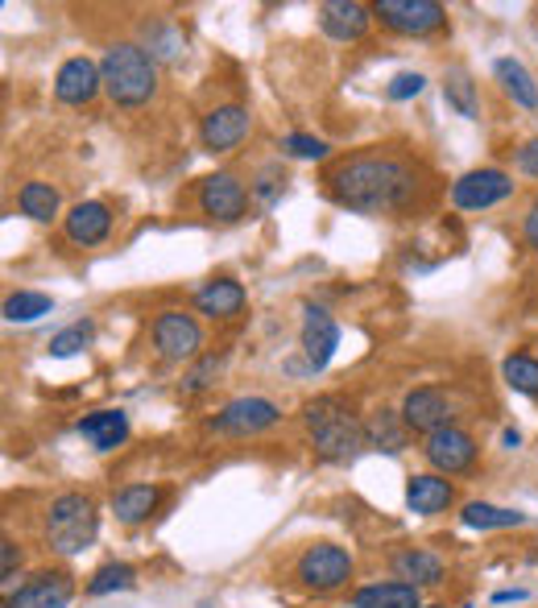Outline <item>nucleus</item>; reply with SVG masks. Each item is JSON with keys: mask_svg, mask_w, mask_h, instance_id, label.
<instances>
[{"mask_svg": "<svg viewBox=\"0 0 538 608\" xmlns=\"http://www.w3.org/2000/svg\"><path fill=\"white\" fill-rule=\"evenodd\" d=\"M518 600H526V592H522V588H505V592H493V605H518Z\"/></svg>", "mask_w": 538, "mask_h": 608, "instance_id": "79ce46f5", "label": "nucleus"}, {"mask_svg": "<svg viewBox=\"0 0 538 608\" xmlns=\"http://www.w3.org/2000/svg\"><path fill=\"white\" fill-rule=\"evenodd\" d=\"M75 596V580L67 571H38L17 592L4 596V608H67Z\"/></svg>", "mask_w": 538, "mask_h": 608, "instance_id": "f8f14e48", "label": "nucleus"}, {"mask_svg": "<svg viewBox=\"0 0 538 608\" xmlns=\"http://www.w3.org/2000/svg\"><path fill=\"white\" fill-rule=\"evenodd\" d=\"M150 335H154V348H158L162 360H195L203 348L200 323L182 311H162Z\"/></svg>", "mask_w": 538, "mask_h": 608, "instance_id": "9d476101", "label": "nucleus"}, {"mask_svg": "<svg viewBox=\"0 0 538 608\" xmlns=\"http://www.w3.org/2000/svg\"><path fill=\"white\" fill-rule=\"evenodd\" d=\"M80 434L96 452H117L129 439V414L124 410H92L80 418Z\"/></svg>", "mask_w": 538, "mask_h": 608, "instance_id": "aec40b11", "label": "nucleus"}, {"mask_svg": "<svg viewBox=\"0 0 538 608\" xmlns=\"http://www.w3.org/2000/svg\"><path fill=\"white\" fill-rule=\"evenodd\" d=\"M514 162H518V170L526 178H538V138L526 141L518 154H514Z\"/></svg>", "mask_w": 538, "mask_h": 608, "instance_id": "ea45409f", "label": "nucleus"}, {"mask_svg": "<svg viewBox=\"0 0 538 608\" xmlns=\"http://www.w3.org/2000/svg\"><path fill=\"white\" fill-rule=\"evenodd\" d=\"M394 571H398V580H406V584H415V588H435V584H443V559H439L435 550H402V555H394Z\"/></svg>", "mask_w": 538, "mask_h": 608, "instance_id": "4be33fe9", "label": "nucleus"}, {"mask_svg": "<svg viewBox=\"0 0 538 608\" xmlns=\"http://www.w3.org/2000/svg\"><path fill=\"white\" fill-rule=\"evenodd\" d=\"M195 311L207 314V319H237L244 311V286L232 282V277H216L195 290Z\"/></svg>", "mask_w": 538, "mask_h": 608, "instance_id": "6ab92c4d", "label": "nucleus"}, {"mask_svg": "<svg viewBox=\"0 0 538 608\" xmlns=\"http://www.w3.org/2000/svg\"><path fill=\"white\" fill-rule=\"evenodd\" d=\"M302 422L315 443V455L323 464H348L364 452V422L339 393H323L315 402L302 406Z\"/></svg>", "mask_w": 538, "mask_h": 608, "instance_id": "f03ea898", "label": "nucleus"}, {"mask_svg": "<svg viewBox=\"0 0 538 608\" xmlns=\"http://www.w3.org/2000/svg\"><path fill=\"white\" fill-rule=\"evenodd\" d=\"M138 588V571L129 568V563H108L92 575V584H87V596H108V592H129Z\"/></svg>", "mask_w": 538, "mask_h": 608, "instance_id": "473e14b6", "label": "nucleus"}, {"mask_svg": "<svg viewBox=\"0 0 538 608\" xmlns=\"http://www.w3.org/2000/svg\"><path fill=\"white\" fill-rule=\"evenodd\" d=\"M431 608H439V605H431Z\"/></svg>", "mask_w": 538, "mask_h": 608, "instance_id": "c03bdc74", "label": "nucleus"}, {"mask_svg": "<svg viewBox=\"0 0 538 608\" xmlns=\"http://www.w3.org/2000/svg\"><path fill=\"white\" fill-rule=\"evenodd\" d=\"M50 311H55V298L38 295V290H17V295L4 298V319L9 323H34V319Z\"/></svg>", "mask_w": 538, "mask_h": 608, "instance_id": "c756f323", "label": "nucleus"}, {"mask_svg": "<svg viewBox=\"0 0 538 608\" xmlns=\"http://www.w3.org/2000/svg\"><path fill=\"white\" fill-rule=\"evenodd\" d=\"M339 348V327L336 319L323 311V307H302V353H307V369L320 373L332 365V356Z\"/></svg>", "mask_w": 538, "mask_h": 608, "instance_id": "ddd939ff", "label": "nucleus"}, {"mask_svg": "<svg viewBox=\"0 0 538 608\" xmlns=\"http://www.w3.org/2000/svg\"><path fill=\"white\" fill-rule=\"evenodd\" d=\"M459 522L468 530H510V526H526V513L501 510V505H489V501H468Z\"/></svg>", "mask_w": 538, "mask_h": 608, "instance_id": "bb28decb", "label": "nucleus"}, {"mask_svg": "<svg viewBox=\"0 0 538 608\" xmlns=\"http://www.w3.org/2000/svg\"><path fill=\"white\" fill-rule=\"evenodd\" d=\"M17 568H21V547L13 543V538H4V543H0V580L13 584Z\"/></svg>", "mask_w": 538, "mask_h": 608, "instance_id": "58836bf2", "label": "nucleus"}, {"mask_svg": "<svg viewBox=\"0 0 538 608\" xmlns=\"http://www.w3.org/2000/svg\"><path fill=\"white\" fill-rule=\"evenodd\" d=\"M501 443H505V448H518L522 434H518V431H505V434H501Z\"/></svg>", "mask_w": 538, "mask_h": 608, "instance_id": "37998d69", "label": "nucleus"}, {"mask_svg": "<svg viewBox=\"0 0 538 608\" xmlns=\"http://www.w3.org/2000/svg\"><path fill=\"white\" fill-rule=\"evenodd\" d=\"M522 236H526V245L538 253V199L530 203V212H526V219H522Z\"/></svg>", "mask_w": 538, "mask_h": 608, "instance_id": "a19ab883", "label": "nucleus"}, {"mask_svg": "<svg viewBox=\"0 0 538 608\" xmlns=\"http://www.w3.org/2000/svg\"><path fill=\"white\" fill-rule=\"evenodd\" d=\"M282 182H286L282 166H265V170L258 175V182H253V191H249V195L258 199V207H265V212H270V207H274V203L282 199Z\"/></svg>", "mask_w": 538, "mask_h": 608, "instance_id": "f704fd0d", "label": "nucleus"}, {"mask_svg": "<svg viewBox=\"0 0 538 608\" xmlns=\"http://www.w3.org/2000/svg\"><path fill=\"white\" fill-rule=\"evenodd\" d=\"M219 365H224V356H203L200 365L191 369V373L182 377V393H200L212 385V377L219 373Z\"/></svg>", "mask_w": 538, "mask_h": 608, "instance_id": "e433bc0d", "label": "nucleus"}, {"mask_svg": "<svg viewBox=\"0 0 538 608\" xmlns=\"http://www.w3.org/2000/svg\"><path fill=\"white\" fill-rule=\"evenodd\" d=\"M402 422L419 434H431V431H439V427H452V402H447L443 390H435V385H419V390L406 393V402H402Z\"/></svg>", "mask_w": 538, "mask_h": 608, "instance_id": "2eb2a0df", "label": "nucleus"}, {"mask_svg": "<svg viewBox=\"0 0 538 608\" xmlns=\"http://www.w3.org/2000/svg\"><path fill=\"white\" fill-rule=\"evenodd\" d=\"M323 182H327V191H332V199H336L339 207L360 212V216H394V212H406L422 187L419 170L406 157L381 154V150L339 157L336 166L323 175Z\"/></svg>", "mask_w": 538, "mask_h": 608, "instance_id": "f257e3e1", "label": "nucleus"}, {"mask_svg": "<svg viewBox=\"0 0 538 608\" xmlns=\"http://www.w3.org/2000/svg\"><path fill=\"white\" fill-rule=\"evenodd\" d=\"M104 92L120 108H141L158 92V67L141 41H112L100 59Z\"/></svg>", "mask_w": 538, "mask_h": 608, "instance_id": "7ed1b4c3", "label": "nucleus"}, {"mask_svg": "<svg viewBox=\"0 0 538 608\" xmlns=\"http://www.w3.org/2000/svg\"><path fill=\"white\" fill-rule=\"evenodd\" d=\"M141 38H145V50H150L154 59H179L182 34L170 21H145V25H141Z\"/></svg>", "mask_w": 538, "mask_h": 608, "instance_id": "7c9ffc66", "label": "nucleus"}, {"mask_svg": "<svg viewBox=\"0 0 538 608\" xmlns=\"http://www.w3.org/2000/svg\"><path fill=\"white\" fill-rule=\"evenodd\" d=\"M422 455L443 476H459V472H468L477 464V439L468 431H459V427H439V431L422 439Z\"/></svg>", "mask_w": 538, "mask_h": 608, "instance_id": "6e6552de", "label": "nucleus"}, {"mask_svg": "<svg viewBox=\"0 0 538 608\" xmlns=\"http://www.w3.org/2000/svg\"><path fill=\"white\" fill-rule=\"evenodd\" d=\"M100 534V513H96V501L83 497V492H62L50 501L46 510V538L59 555H80L96 543Z\"/></svg>", "mask_w": 538, "mask_h": 608, "instance_id": "20e7f679", "label": "nucleus"}, {"mask_svg": "<svg viewBox=\"0 0 538 608\" xmlns=\"http://www.w3.org/2000/svg\"><path fill=\"white\" fill-rule=\"evenodd\" d=\"M369 21H373V9L360 4V0H327V4H320V29L332 41L364 38Z\"/></svg>", "mask_w": 538, "mask_h": 608, "instance_id": "f3484780", "label": "nucleus"}, {"mask_svg": "<svg viewBox=\"0 0 538 608\" xmlns=\"http://www.w3.org/2000/svg\"><path fill=\"white\" fill-rule=\"evenodd\" d=\"M443 99H447V108H456L464 120H477V83H473L468 71L452 67V71L443 75Z\"/></svg>", "mask_w": 538, "mask_h": 608, "instance_id": "cd10ccee", "label": "nucleus"}, {"mask_svg": "<svg viewBox=\"0 0 538 608\" xmlns=\"http://www.w3.org/2000/svg\"><path fill=\"white\" fill-rule=\"evenodd\" d=\"M422 87H427V75H419V71H402V75L390 79L385 96L390 99H415V96H422Z\"/></svg>", "mask_w": 538, "mask_h": 608, "instance_id": "4c0bfd02", "label": "nucleus"}, {"mask_svg": "<svg viewBox=\"0 0 538 608\" xmlns=\"http://www.w3.org/2000/svg\"><path fill=\"white\" fill-rule=\"evenodd\" d=\"M493 75H498L501 92L514 99L518 108H530V112H535V108H538V83H535V75L526 71V62H518V59H510V55H505V59L493 62Z\"/></svg>", "mask_w": 538, "mask_h": 608, "instance_id": "5701e85b", "label": "nucleus"}, {"mask_svg": "<svg viewBox=\"0 0 538 608\" xmlns=\"http://www.w3.org/2000/svg\"><path fill=\"white\" fill-rule=\"evenodd\" d=\"M452 485L443 480V476H435V472H422V476H415L410 485H406V505L419 513V517H435V513H443L447 505H452Z\"/></svg>", "mask_w": 538, "mask_h": 608, "instance_id": "412c9836", "label": "nucleus"}, {"mask_svg": "<svg viewBox=\"0 0 538 608\" xmlns=\"http://www.w3.org/2000/svg\"><path fill=\"white\" fill-rule=\"evenodd\" d=\"M373 17H381L385 29L406 34V38H422V34H435L439 25L447 21L443 4L435 0H378L373 4Z\"/></svg>", "mask_w": 538, "mask_h": 608, "instance_id": "0eeeda50", "label": "nucleus"}, {"mask_svg": "<svg viewBox=\"0 0 538 608\" xmlns=\"http://www.w3.org/2000/svg\"><path fill=\"white\" fill-rule=\"evenodd\" d=\"M67 240L71 245H100V240H108V233H112V212H108V203H100V199H87V203H75L71 212H67Z\"/></svg>", "mask_w": 538, "mask_h": 608, "instance_id": "a211bd4d", "label": "nucleus"}, {"mask_svg": "<svg viewBox=\"0 0 538 608\" xmlns=\"http://www.w3.org/2000/svg\"><path fill=\"white\" fill-rule=\"evenodd\" d=\"M278 418H282V410L270 397H237V402H228L216 418H207V431L228 434V439H249V434L270 431Z\"/></svg>", "mask_w": 538, "mask_h": 608, "instance_id": "39448f33", "label": "nucleus"}, {"mask_svg": "<svg viewBox=\"0 0 538 608\" xmlns=\"http://www.w3.org/2000/svg\"><path fill=\"white\" fill-rule=\"evenodd\" d=\"M406 422H402V414L394 410H381L378 418H369L364 422V448H373V452H385V455H398L406 448Z\"/></svg>", "mask_w": 538, "mask_h": 608, "instance_id": "a878e982", "label": "nucleus"}, {"mask_svg": "<svg viewBox=\"0 0 538 608\" xmlns=\"http://www.w3.org/2000/svg\"><path fill=\"white\" fill-rule=\"evenodd\" d=\"M352 608H422V596L415 584L406 580H390V584H369L352 596Z\"/></svg>", "mask_w": 538, "mask_h": 608, "instance_id": "b1692460", "label": "nucleus"}, {"mask_svg": "<svg viewBox=\"0 0 538 608\" xmlns=\"http://www.w3.org/2000/svg\"><path fill=\"white\" fill-rule=\"evenodd\" d=\"M104 87V75H100V62L92 59H67L59 67V75H55V96L67 104V108H83V104H92L96 92Z\"/></svg>", "mask_w": 538, "mask_h": 608, "instance_id": "dca6fc26", "label": "nucleus"}, {"mask_svg": "<svg viewBox=\"0 0 538 608\" xmlns=\"http://www.w3.org/2000/svg\"><path fill=\"white\" fill-rule=\"evenodd\" d=\"M464 608H468V605H464Z\"/></svg>", "mask_w": 538, "mask_h": 608, "instance_id": "a18cd8bd", "label": "nucleus"}, {"mask_svg": "<svg viewBox=\"0 0 538 608\" xmlns=\"http://www.w3.org/2000/svg\"><path fill=\"white\" fill-rule=\"evenodd\" d=\"M299 580L315 592H336L352 580V555L336 543H315L302 550L299 559Z\"/></svg>", "mask_w": 538, "mask_h": 608, "instance_id": "423d86ee", "label": "nucleus"}, {"mask_svg": "<svg viewBox=\"0 0 538 608\" xmlns=\"http://www.w3.org/2000/svg\"><path fill=\"white\" fill-rule=\"evenodd\" d=\"M17 203H21V212L29 219H55L59 216V191L50 187V182H25L21 187V195H17Z\"/></svg>", "mask_w": 538, "mask_h": 608, "instance_id": "c85d7f7f", "label": "nucleus"}, {"mask_svg": "<svg viewBox=\"0 0 538 608\" xmlns=\"http://www.w3.org/2000/svg\"><path fill=\"white\" fill-rule=\"evenodd\" d=\"M162 492L154 485H124L120 492H112V513H117L124 526H138L150 513L158 510Z\"/></svg>", "mask_w": 538, "mask_h": 608, "instance_id": "393cba45", "label": "nucleus"}, {"mask_svg": "<svg viewBox=\"0 0 538 608\" xmlns=\"http://www.w3.org/2000/svg\"><path fill=\"white\" fill-rule=\"evenodd\" d=\"M501 373H505V385H510V390L526 393V397H538V360L535 356H505Z\"/></svg>", "mask_w": 538, "mask_h": 608, "instance_id": "2f4dec72", "label": "nucleus"}, {"mask_svg": "<svg viewBox=\"0 0 538 608\" xmlns=\"http://www.w3.org/2000/svg\"><path fill=\"white\" fill-rule=\"evenodd\" d=\"M249 129H253V120H249V108H240V104H219L212 108L200 124V141L207 154H232L240 141L249 138Z\"/></svg>", "mask_w": 538, "mask_h": 608, "instance_id": "9b49d317", "label": "nucleus"}, {"mask_svg": "<svg viewBox=\"0 0 538 608\" xmlns=\"http://www.w3.org/2000/svg\"><path fill=\"white\" fill-rule=\"evenodd\" d=\"M92 335H96V327H92V323H75V327H67V332H59L55 339H50V356L67 360V356L83 353V348L92 344Z\"/></svg>", "mask_w": 538, "mask_h": 608, "instance_id": "72a5a7b5", "label": "nucleus"}, {"mask_svg": "<svg viewBox=\"0 0 538 608\" xmlns=\"http://www.w3.org/2000/svg\"><path fill=\"white\" fill-rule=\"evenodd\" d=\"M200 207H203V216L224 219V224H237V219L244 216V207H249V191H244V182H240L237 175L219 170V175L203 178Z\"/></svg>", "mask_w": 538, "mask_h": 608, "instance_id": "4468645a", "label": "nucleus"}, {"mask_svg": "<svg viewBox=\"0 0 538 608\" xmlns=\"http://www.w3.org/2000/svg\"><path fill=\"white\" fill-rule=\"evenodd\" d=\"M282 154L302 157V162H315V157H327V141L311 138V133H286V138H282Z\"/></svg>", "mask_w": 538, "mask_h": 608, "instance_id": "c9c22d12", "label": "nucleus"}, {"mask_svg": "<svg viewBox=\"0 0 538 608\" xmlns=\"http://www.w3.org/2000/svg\"><path fill=\"white\" fill-rule=\"evenodd\" d=\"M510 195H514V178L505 170H468L452 182V203L459 212H485Z\"/></svg>", "mask_w": 538, "mask_h": 608, "instance_id": "1a4fd4ad", "label": "nucleus"}]
</instances>
